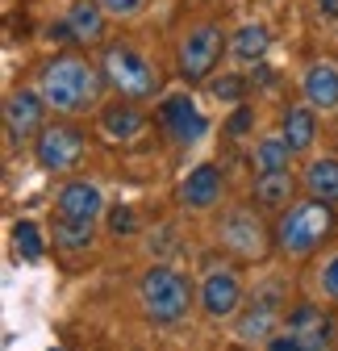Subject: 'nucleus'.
<instances>
[{
  "mask_svg": "<svg viewBox=\"0 0 338 351\" xmlns=\"http://www.w3.org/2000/svg\"><path fill=\"white\" fill-rule=\"evenodd\" d=\"M142 5H146V0H101V9H105L109 17H117V21L138 17V13H142Z\"/></svg>",
  "mask_w": 338,
  "mask_h": 351,
  "instance_id": "nucleus-26",
  "label": "nucleus"
},
{
  "mask_svg": "<svg viewBox=\"0 0 338 351\" xmlns=\"http://www.w3.org/2000/svg\"><path fill=\"white\" fill-rule=\"evenodd\" d=\"M330 226H334L330 205L309 197L301 205H288L284 209V217L276 222V247L284 255H292V259H301V255H309V251L322 247V239L330 234Z\"/></svg>",
  "mask_w": 338,
  "mask_h": 351,
  "instance_id": "nucleus-3",
  "label": "nucleus"
},
{
  "mask_svg": "<svg viewBox=\"0 0 338 351\" xmlns=\"http://www.w3.org/2000/svg\"><path fill=\"white\" fill-rule=\"evenodd\" d=\"M138 301H142V314L159 326H172L188 314L192 305V280L180 268H167V263H155L146 268V276L138 280Z\"/></svg>",
  "mask_w": 338,
  "mask_h": 351,
  "instance_id": "nucleus-2",
  "label": "nucleus"
},
{
  "mask_svg": "<svg viewBox=\"0 0 338 351\" xmlns=\"http://www.w3.org/2000/svg\"><path fill=\"white\" fill-rule=\"evenodd\" d=\"M180 201H184L188 209H196V213L213 209V205L222 201V171H218L213 163L192 167V171H188V180L180 184Z\"/></svg>",
  "mask_w": 338,
  "mask_h": 351,
  "instance_id": "nucleus-16",
  "label": "nucleus"
},
{
  "mask_svg": "<svg viewBox=\"0 0 338 351\" xmlns=\"http://www.w3.org/2000/svg\"><path fill=\"white\" fill-rule=\"evenodd\" d=\"M13 243H17L21 259H29V263L42 259V234H38L34 222H17V226H13Z\"/></svg>",
  "mask_w": 338,
  "mask_h": 351,
  "instance_id": "nucleus-24",
  "label": "nucleus"
},
{
  "mask_svg": "<svg viewBox=\"0 0 338 351\" xmlns=\"http://www.w3.org/2000/svg\"><path fill=\"white\" fill-rule=\"evenodd\" d=\"M276 322H280V301H276V293H259V297L242 310L234 335H238L242 343H268V339L276 335Z\"/></svg>",
  "mask_w": 338,
  "mask_h": 351,
  "instance_id": "nucleus-13",
  "label": "nucleus"
},
{
  "mask_svg": "<svg viewBox=\"0 0 338 351\" xmlns=\"http://www.w3.org/2000/svg\"><path fill=\"white\" fill-rule=\"evenodd\" d=\"M142 130H146V117L134 101H113L101 109V134L109 143H134Z\"/></svg>",
  "mask_w": 338,
  "mask_h": 351,
  "instance_id": "nucleus-15",
  "label": "nucleus"
},
{
  "mask_svg": "<svg viewBox=\"0 0 338 351\" xmlns=\"http://www.w3.org/2000/svg\"><path fill=\"white\" fill-rule=\"evenodd\" d=\"M105 80L117 88L125 101H151L159 93V71L151 67L146 55H138L134 47H125V42H113L105 47V63H101Z\"/></svg>",
  "mask_w": 338,
  "mask_h": 351,
  "instance_id": "nucleus-4",
  "label": "nucleus"
},
{
  "mask_svg": "<svg viewBox=\"0 0 338 351\" xmlns=\"http://www.w3.org/2000/svg\"><path fill=\"white\" fill-rule=\"evenodd\" d=\"M268 47H272V38H268L263 25H242V29L234 34V55H238L242 63H259V59L268 55Z\"/></svg>",
  "mask_w": 338,
  "mask_h": 351,
  "instance_id": "nucleus-23",
  "label": "nucleus"
},
{
  "mask_svg": "<svg viewBox=\"0 0 338 351\" xmlns=\"http://www.w3.org/2000/svg\"><path fill=\"white\" fill-rule=\"evenodd\" d=\"M305 193L313 197V201H338V159H313L309 167H305Z\"/></svg>",
  "mask_w": 338,
  "mask_h": 351,
  "instance_id": "nucleus-20",
  "label": "nucleus"
},
{
  "mask_svg": "<svg viewBox=\"0 0 338 351\" xmlns=\"http://www.w3.org/2000/svg\"><path fill=\"white\" fill-rule=\"evenodd\" d=\"M209 88H213V97L226 101V105H242L246 101V80L242 75H222V80H213Z\"/></svg>",
  "mask_w": 338,
  "mask_h": 351,
  "instance_id": "nucleus-25",
  "label": "nucleus"
},
{
  "mask_svg": "<svg viewBox=\"0 0 338 351\" xmlns=\"http://www.w3.org/2000/svg\"><path fill=\"white\" fill-rule=\"evenodd\" d=\"M109 230H113L117 239L134 234V209H130V205H117V209H109Z\"/></svg>",
  "mask_w": 338,
  "mask_h": 351,
  "instance_id": "nucleus-28",
  "label": "nucleus"
},
{
  "mask_svg": "<svg viewBox=\"0 0 338 351\" xmlns=\"http://www.w3.org/2000/svg\"><path fill=\"white\" fill-rule=\"evenodd\" d=\"M42 109H47V101H42V93H29V88H21V93H13L5 101V125L17 143L29 134L34 138L42 134Z\"/></svg>",
  "mask_w": 338,
  "mask_h": 351,
  "instance_id": "nucleus-14",
  "label": "nucleus"
},
{
  "mask_svg": "<svg viewBox=\"0 0 338 351\" xmlns=\"http://www.w3.org/2000/svg\"><path fill=\"white\" fill-rule=\"evenodd\" d=\"M292 155H297V151L284 143V134H268V138L255 143V155H250V163H255V171H288Z\"/></svg>",
  "mask_w": 338,
  "mask_h": 351,
  "instance_id": "nucleus-21",
  "label": "nucleus"
},
{
  "mask_svg": "<svg viewBox=\"0 0 338 351\" xmlns=\"http://www.w3.org/2000/svg\"><path fill=\"white\" fill-rule=\"evenodd\" d=\"M159 121L167 125V134H172L176 143H196L205 130H209V117L196 109V101L192 97H167L163 105H159Z\"/></svg>",
  "mask_w": 338,
  "mask_h": 351,
  "instance_id": "nucleus-11",
  "label": "nucleus"
},
{
  "mask_svg": "<svg viewBox=\"0 0 338 351\" xmlns=\"http://www.w3.org/2000/svg\"><path fill=\"white\" fill-rule=\"evenodd\" d=\"M284 330L297 339V351H330V343H334V322L322 314V305H309V301L292 305Z\"/></svg>",
  "mask_w": 338,
  "mask_h": 351,
  "instance_id": "nucleus-9",
  "label": "nucleus"
},
{
  "mask_svg": "<svg viewBox=\"0 0 338 351\" xmlns=\"http://www.w3.org/2000/svg\"><path fill=\"white\" fill-rule=\"evenodd\" d=\"M218 55H222V29L218 25H196L180 47V75L188 84H205L218 67Z\"/></svg>",
  "mask_w": 338,
  "mask_h": 351,
  "instance_id": "nucleus-8",
  "label": "nucleus"
},
{
  "mask_svg": "<svg viewBox=\"0 0 338 351\" xmlns=\"http://www.w3.org/2000/svg\"><path fill=\"white\" fill-rule=\"evenodd\" d=\"M105 71L79 55H55L38 75V93L55 113H88L105 93Z\"/></svg>",
  "mask_w": 338,
  "mask_h": 351,
  "instance_id": "nucleus-1",
  "label": "nucleus"
},
{
  "mask_svg": "<svg viewBox=\"0 0 338 351\" xmlns=\"http://www.w3.org/2000/svg\"><path fill=\"white\" fill-rule=\"evenodd\" d=\"M105 21H109V13L101 9V0H75L63 13V21L51 25V38L55 42H75V47H101Z\"/></svg>",
  "mask_w": 338,
  "mask_h": 351,
  "instance_id": "nucleus-5",
  "label": "nucleus"
},
{
  "mask_svg": "<svg viewBox=\"0 0 338 351\" xmlns=\"http://www.w3.org/2000/svg\"><path fill=\"white\" fill-rule=\"evenodd\" d=\"M55 209H59V217L96 222V217L105 213V197H101V189L88 184V180H67V184L55 193Z\"/></svg>",
  "mask_w": 338,
  "mask_h": 351,
  "instance_id": "nucleus-12",
  "label": "nucleus"
},
{
  "mask_svg": "<svg viewBox=\"0 0 338 351\" xmlns=\"http://www.w3.org/2000/svg\"><path fill=\"white\" fill-rule=\"evenodd\" d=\"M322 293H326L330 301H338V255H330L326 268H322Z\"/></svg>",
  "mask_w": 338,
  "mask_h": 351,
  "instance_id": "nucleus-29",
  "label": "nucleus"
},
{
  "mask_svg": "<svg viewBox=\"0 0 338 351\" xmlns=\"http://www.w3.org/2000/svg\"><path fill=\"white\" fill-rule=\"evenodd\" d=\"M34 159L47 171H71L83 159V134L75 125H42L34 138Z\"/></svg>",
  "mask_w": 338,
  "mask_h": 351,
  "instance_id": "nucleus-7",
  "label": "nucleus"
},
{
  "mask_svg": "<svg viewBox=\"0 0 338 351\" xmlns=\"http://www.w3.org/2000/svg\"><path fill=\"white\" fill-rule=\"evenodd\" d=\"M250 125H255V109H250V105H238V109L230 113V121H226V134H230V138H242Z\"/></svg>",
  "mask_w": 338,
  "mask_h": 351,
  "instance_id": "nucleus-27",
  "label": "nucleus"
},
{
  "mask_svg": "<svg viewBox=\"0 0 338 351\" xmlns=\"http://www.w3.org/2000/svg\"><path fill=\"white\" fill-rule=\"evenodd\" d=\"M297 193V180H292V171H259L255 176V201L263 209H284Z\"/></svg>",
  "mask_w": 338,
  "mask_h": 351,
  "instance_id": "nucleus-19",
  "label": "nucleus"
},
{
  "mask_svg": "<svg viewBox=\"0 0 338 351\" xmlns=\"http://www.w3.org/2000/svg\"><path fill=\"white\" fill-rule=\"evenodd\" d=\"M200 305L209 318H234L242 310V285L230 268H209L200 280Z\"/></svg>",
  "mask_w": 338,
  "mask_h": 351,
  "instance_id": "nucleus-10",
  "label": "nucleus"
},
{
  "mask_svg": "<svg viewBox=\"0 0 338 351\" xmlns=\"http://www.w3.org/2000/svg\"><path fill=\"white\" fill-rule=\"evenodd\" d=\"M305 105L313 109H338V67L334 63H313L301 80Z\"/></svg>",
  "mask_w": 338,
  "mask_h": 351,
  "instance_id": "nucleus-17",
  "label": "nucleus"
},
{
  "mask_svg": "<svg viewBox=\"0 0 338 351\" xmlns=\"http://www.w3.org/2000/svg\"><path fill=\"white\" fill-rule=\"evenodd\" d=\"M280 134L292 151H309L313 138H317V117H313V105H288L284 117H280Z\"/></svg>",
  "mask_w": 338,
  "mask_h": 351,
  "instance_id": "nucleus-18",
  "label": "nucleus"
},
{
  "mask_svg": "<svg viewBox=\"0 0 338 351\" xmlns=\"http://www.w3.org/2000/svg\"><path fill=\"white\" fill-rule=\"evenodd\" d=\"M268 351H297V339H292L288 330H276V335L268 339Z\"/></svg>",
  "mask_w": 338,
  "mask_h": 351,
  "instance_id": "nucleus-30",
  "label": "nucleus"
},
{
  "mask_svg": "<svg viewBox=\"0 0 338 351\" xmlns=\"http://www.w3.org/2000/svg\"><path fill=\"white\" fill-rule=\"evenodd\" d=\"M317 13L322 17H338V0H317Z\"/></svg>",
  "mask_w": 338,
  "mask_h": 351,
  "instance_id": "nucleus-31",
  "label": "nucleus"
},
{
  "mask_svg": "<svg viewBox=\"0 0 338 351\" xmlns=\"http://www.w3.org/2000/svg\"><path fill=\"white\" fill-rule=\"evenodd\" d=\"M222 247H230L238 259H259L268 251V226L255 209H230L218 226Z\"/></svg>",
  "mask_w": 338,
  "mask_h": 351,
  "instance_id": "nucleus-6",
  "label": "nucleus"
},
{
  "mask_svg": "<svg viewBox=\"0 0 338 351\" xmlns=\"http://www.w3.org/2000/svg\"><path fill=\"white\" fill-rule=\"evenodd\" d=\"M55 247L59 251H88L92 247V222H75V217H55Z\"/></svg>",
  "mask_w": 338,
  "mask_h": 351,
  "instance_id": "nucleus-22",
  "label": "nucleus"
}]
</instances>
